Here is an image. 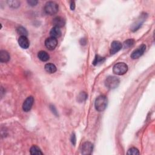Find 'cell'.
<instances>
[{
    "label": "cell",
    "instance_id": "6da1fadb",
    "mask_svg": "<svg viewBox=\"0 0 155 155\" xmlns=\"http://www.w3.org/2000/svg\"><path fill=\"white\" fill-rule=\"evenodd\" d=\"M107 98L104 95H101L96 98L95 102L96 110L98 112H103L105 110L107 106Z\"/></svg>",
    "mask_w": 155,
    "mask_h": 155
},
{
    "label": "cell",
    "instance_id": "7a4b0ae2",
    "mask_svg": "<svg viewBox=\"0 0 155 155\" xmlns=\"http://www.w3.org/2000/svg\"><path fill=\"white\" fill-rule=\"evenodd\" d=\"M59 6L57 3L53 1H49L45 4L44 11L46 14L53 15L58 12Z\"/></svg>",
    "mask_w": 155,
    "mask_h": 155
},
{
    "label": "cell",
    "instance_id": "3957f363",
    "mask_svg": "<svg viewBox=\"0 0 155 155\" xmlns=\"http://www.w3.org/2000/svg\"><path fill=\"white\" fill-rule=\"evenodd\" d=\"M128 70V66L124 62H118L113 67V73L117 75H123Z\"/></svg>",
    "mask_w": 155,
    "mask_h": 155
},
{
    "label": "cell",
    "instance_id": "277c9868",
    "mask_svg": "<svg viewBox=\"0 0 155 155\" xmlns=\"http://www.w3.org/2000/svg\"><path fill=\"white\" fill-rule=\"evenodd\" d=\"M119 83L120 81L118 78L115 76H108L106 79L105 85L108 89L113 90L118 87Z\"/></svg>",
    "mask_w": 155,
    "mask_h": 155
},
{
    "label": "cell",
    "instance_id": "5b68a950",
    "mask_svg": "<svg viewBox=\"0 0 155 155\" xmlns=\"http://www.w3.org/2000/svg\"><path fill=\"white\" fill-rule=\"evenodd\" d=\"M146 50V45L145 44H142L141 45L137 48V49L135 50L131 55V58L133 60L139 58L140 56H141L143 53L145 52Z\"/></svg>",
    "mask_w": 155,
    "mask_h": 155
},
{
    "label": "cell",
    "instance_id": "8992f818",
    "mask_svg": "<svg viewBox=\"0 0 155 155\" xmlns=\"http://www.w3.org/2000/svg\"><path fill=\"white\" fill-rule=\"evenodd\" d=\"M57 44H58V41H57V39L53 37L48 38L45 39V47H46L50 50H54L56 47Z\"/></svg>",
    "mask_w": 155,
    "mask_h": 155
},
{
    "label": "cell",
    "instance_id": "52a82bcc",
    "mask_svg": "<svg viewBox=\"0 0 155 155\" xmlns=\"http://www.w3.org/2000/svg\"><path fill=\"white\" fill-rule=\"evenodd\" d=\"M93 144L90 142H85L82 145L81 152L83 154L88 155L91 154L93 151Z\"/></svg>",
    "mask_w": 155,
    "mask_h": 155
},
{
    "label": "cell",
    "instance_id": "ba28073f",
    "mask_svg": "<svg viewBox=\"0 0 155 155\" xmlns=\"http://www.w3.org/2000/svg\"><path fill=\"white\" fill-rule=\"evenodd\" d=\"M34 102V99L32 96L28 97L24 101L22 104V110L25 112H29L33 106Z\"/></svg>",
    "mask_w": 155,
    "mask_h": 155
},
{
    "label": "cell",
    "instance_id": "9c48e42d",
    "mask_svg": "<svg viewBox=\"0 0 155 155\" xmlns=\"http://www.w3.org/2000/svg\"><path fill=\"white\" fill-rule=\"evenodd\" d=\"M122 48H123V44L121 43L118 41H114L113 42H112L111 44L110 53L112 55L115 54L117 52H118Z\"/></svg>",
    "mask_w": 155,
    "mask_h": 155
},
{
    "label": "cell",
    "instance_id": "30bf717a",
    "mask_svg": "<svg viewBox=\"0 0 155 155\" xmlns=\"http://www.w3.org/2000/svg\"><path fill=\"white\" fill-rule=\"evenodd\" d=\"M18 44L20 45V46L24 49H28L30 45V43L29 41H28V38H27V37L24 36H22L19 38Z\"/></svg>",
    "mask_w": 155,
    "mask_h": 155
},
{
    "label": "cell",
    "instance_id": "8fae6325",
    "mask_svg": "<svg viewBox=\"0 0 155 155\" xmlns=\"http://www.w3.org/2000/svg\"><path fill=\"white\" fill-rule=\"evenodd\" d=\"M53 24L55 27H58L60 28L64 26L66 24V21L61 16H56L53 20Z\"/></svg>",
    "mask_w": 155,
    "mask_h": 155
},
{
    "label": "cell",
    "instance_id": "7c38bea8",
    "mask_svg": "<svg viewBox=\"0 0 155 155\" xmlns=\"http://www.w3.org/2000/svg\"><path fill=\"white\" fill-rule=\"evenodd\" d=\"M50 37H53L56 39L60 37L61 35V30L60 29V28L54 26L51 29L50 32Z\"/></svg>",
    "mask_w": 155,
    "mask_h": 155
},
{
    "label": "cell",
    "instance_id": "4fadbf2b",
    "mask_svg": "<svg viewBox=\"0 0 155 155\" xmlns=\"http://www.w3.org/2000/svg\"><path fill=\"white\" fill-rule=\"evenodd\" d=\"M10 58L9 53L5 50H1L0 51V61L1 62H7Z\"/></svg>",
    "mask_w": 155,
    "mask_h": 155
},
{
    "label": "cell",
    "instance_id": "5bb4252c",
    "mask_svg": "<svg viewBox=\"0 0 155 155\" xmlns=\"http://www.w3.org/2000/svg\"><path fill=\"white\" fill-rule=\"evenodd\" d=\"M144 20H145L144 15H142L141 19H139L138 21L135 22V23H134L133 26H131V30L135 32L137 30H138V28H139L140 27L142 26Z\"/></svg>",
    "mask_w": 155,
    "mask_h": 155
},
{
    "label": "cell",
    "instance_id": "9a60e30c",
    "mask_svg": "<svg viewBox=\"0 0 155 155\" xmlns=\"http://www.w3.org/2000/svg\"><path fill=\"white\" fill-rule=\"evenodd\" d=\"M38 57L40 60L43 61V62L47 61L50 59L49 55L46 52V51H39L38 53Z\"/></svg>",
    "mask_w": 155,
    "mask_h": 155
},
{
    "label": "cell",
    "instance_id": "2e32d148",
    "mask_svg": "<svg viewBox=\"0 0 155 155\" xmlns=\"http://www.w3.org/2000/svg\"><path fill=\"white\" fill-rule=\"evenodd\" d=\"M45 70L49 73H54L56 72V67L51 63H48L45 65Z\"/></svg>",
    "mask_w": 155,
    "mask_h": 155
},
{
    "label": "cell",
    "instance_id": "e0dca14e",
    "mask_svg": "<svg viewBox=\"0 0 155 155\" xmlns=\"http://www.w3.org/2000/svg\"><path fill=\"white\" fill-rule=\"evenodd\" d=\"M30 154L32 155H38V154H43V153L41 152V150H40V148L36 146H33L30 150Z\"/></svg>",
    "mask_w": 155,
    "mask_h": 155
},
{
    "label": "cell",
    "instance_id": "ac0fdd59",
    "mask_svg": "<svg viewBox=\"0 0 155 155\" xmlns=\"http://www.w3.org/2000/svg\"><path fill=\"white\" fill-rule=\"evenodd\" d=\"M105 61V58L104 57H101L99 55H96L95 58L93 62V64L94 66H97L99 64H101L103 62H104Z\"/></svg>",
    "mask_w": 155,
    "mask_h": 155
},
{
    "label": "cell",
    "instance_id": "d6986e66",
    "mask_svg": "<svg viewBox=\"0 0 155 155\" xmlns=\"http://www.w3.org/2000/svg\"><path fill=\"white\" fill-rule=\"evenodd\" d=\"M16 31H17V33H18L21 37H22V36L27 37L28 35V32H27V30L23 27L21 26V27H18L16 29Z\"/></svg>",
    "mask_w": 155,
    "mask_h": 155
},
{
    "label": "cell",
    "instance_id": "ffe728a7",
    "mask_svg": "<svg viewBox=\"0 0 155 155\" xmlns=\"http://www.w3.org/2000/svg\"><path fill=\"white\" fill-rule=\"evenodd\" d=\"M134 44H135L134 40L133 39H129L123 43V46L124 49H128L131 46H133Z\"/></svg>",
    "mask_w": 155,
    "mask_h": 155
},
{
    "label": "cell",
    "instance_id": "44dd1931",
    "mask_svg": "<svg viewBox=\"0 0 155 155\" xmlns=\"http://www.w3.org/2000/svg\"><path fill=\"white\" fill-rule=\"evenodd\" d=\"M9 6L14 9H16L20 6V2L18 1H8Z\"/></svg>",
    "mask_w": 155,
    "mask_h": 155
},
{
    "label": "cell",
    "instance_id": "7402d4cb",
    "mask_svg": "<svg viewBox=\"0 0 155 155\" xmlns=\"http://www.w3.org/2000/svg\"><path fill=\"white\" fill-rule=\"evenodd\" d=\"M127 154H133V155H137V154H139V152L137 149L135 147H132L130 148L128 150Z\"/></svg>",
    "mask_w": 155,
    "mask_h": 155
},
{
    "label": "cell",
    "instance_id": "603a6c76",
    "mask_svg": "<svg viewBox=\"0 0 155 155\" xmlns=\"http://www.w3.org/2000/svg\"><path fill=\"white\" fill-rule=\"evenodd\" d=\"M87 98V95L85 92H81L78 96V101L80 102L85 101Z\"/></svg>",
    "mask_w": 155,
    "mask_h": 155
},
{
    "label": "cell",
    "instance_id": "cb8c5ba5",
    "mask_svg": "<svg viewBox=\"0 0 155 155\" xmlns=\"http://www.w3.org/2000/svg\"><path fill=\"white\" fill-rule=\"evenodd\" d=\"M38 1L37 0H28L27 1V3L29 4L30 6H35L37 5Z\"/></svg>",
    "mask_w": 155,
    "mask_h": 155
},
{
    "label": "cell",
    "instance_id": "d4e9b609",
    "mask_svg": "<svg viewBox=\"0 0 155 155\" xmlns=\"http://www.w3.org/2000/svg\"><path fill=\"white\" fill-rule=\"evenodd\" d=\"M71 142L72 143L73 146H75L76 142V136L74 135V133H73L71 136Z\"/></svg>",
    "mask_w": 155,
    "mask_h": 155
},
{
    "label": "cell",
    "instance_id": "484cf974",
    "mask_svg": "<svg viewBox=\"0 0 155 155\" xmlns=\"http://www.w3.org/2000/svg\"><path fill=\"white\" fill-rule=\"evenodd\" d=\"M70 9L72 10H74V9H75V3H74V1L70 2Z\"/></svg>",
    "mask_w": 155,
    "mask_h": 155
},
{
    "label": "cell",
    "instance_id": "4316f807",
    "mask_svg": "<svg viewBox=\"0 0 155 155\" xmlns=\"http://www.w3.org/2000/svg\"><path fill=\"white\" fill-rule=\"evenodd\" d=\"M50 108L51 109V110L53 111V113L54 112V113H55V114H57V112H56V109H55V107H54V106H51V107H50Z\"/></svg>",
    "mask_w": 155,
    "mask_h": 155
}]
</instances>
